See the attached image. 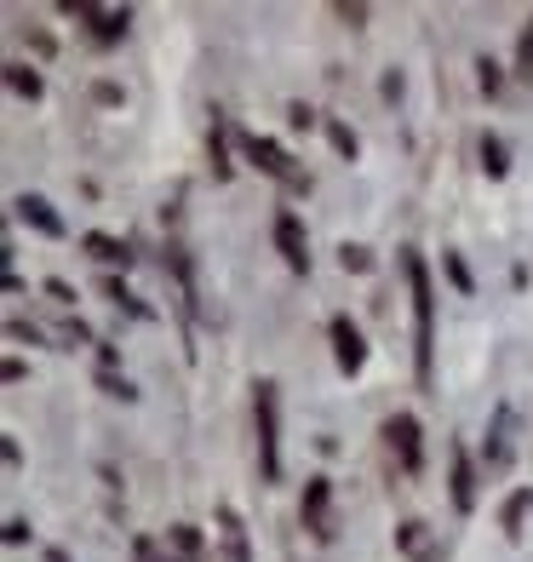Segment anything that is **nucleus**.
<instances>
[{
    "mask_svg": "<svg viewBox=\"0 0 533 562\" xmlns=\"http://www.w3.org/2000/svg\"><path fill=\"white\" fill-rule=\"evenodd\" d=\"M528 505H533V494H528V488H522V494H511V505H504V533H511V540L522 533V517H528Z\"/></svg>",
    "mask_w": 533,
    "mask_h": 562,
    "instance_id": "nucleus-17",
    "label": "nucleus"
},
{
    "mask_svg": "<svg viewBox=\"0 0 533 562\" xmlns=\"http://www.w3.org/2000/svg\"><path fill=\"white\" fill-rule=\"evenodd\" d=\"M298 517L316 540H333V482L327 476H310L304 482V499H298Z\"/></svg>",
    "mask_w": 533,
    "mask_h": 562,
    "instance_id": "nucleus-3",
    "label": "nucleus"
},
{
    "mask_svg": "<svg viewBox=\"0 0 533 562\" xmlns=\"http://www.w3.org/2000/svg\"><path fill=\"white\" fill-rule=\"evenodd\" d=\"M419 562H436V557H419Z\"/></svg>",
    "mask_w": 533,
    "mask_h": 562,
    "instance_id": "nucleus-29",
    "label": "nucleus"
},
{
    "mask_svg": "<svg viewBox=\"0 0 533 562\" xmlns=\"http://www.w3.org/2000/svg\"><path fill=\"white\" fill-rule=\"evenodd\" d=\"M252 425H259V471L264 482H282V396L270 379L252 385Z\"/></svg>",
    "mask_w": 533,
    "mask_h": 562,
    "instance_id": "nucleus-2",
    "label": "nucleus"
},
{
    "mask_svg": "<svg viewBox=\"0 0 533 562\" xmlns=\"http://www.w3.org/2000/svg\"><path fill=\"white\" fill-rule=\"evenodd\" d=\"M104 288H110V299H115V304H126V311H133V316H149V311H144V304H138L133 293H126V288H121V281H104Z\"/></svg>",
    "mask_w": 533,
    "mask_h": 562,
    "instance_id": "nucleus-24",
    "label": "nucleus"
},
{
    "mask_svg": "<svg viewBox=\"0 0 533 562\" xmlns=\"http://www.w3.org/2000/svg\"><path fill=\"white\" fill-rule=\"evenodd\" d=\"M481 167H488L494 178H504V167H511V161H504V144L488 133V138H481Z\"/></svg>",
    "mask_w": 533,
    "mask_h": 562,
    "instance_id": "nucleus-21",
    "label": "nucleus"
},
{
    "mask_svg": "<svg viewBox=\"0 0 533 562\" xmlns=\"http://www.w3.org/2000/svg\"><path fill=\"white\" fill-rule=\"evenodd\" d=\"M442 270H447V281H453L460 293H476V281H470V270H465L460 252H442Z\"/></svg>",
    "mask_w": 533,
    "mask_h": 562,
    "instance_id": "nucleus-18",
    "label": "nucleus"
},
{
    "mask_svg": "<svg viewBox=\"0 0 533 562\" xmlns=\"http://www.w3.org/2000/svg\"><path fill=\"white\" fill-rule=\"evenodd\" d=\"M64 12L87 18L98 41H121V35H126V23H133V12H126V7H92V0H64Z\"/></svg>",
    "mask_w": 533,
    "mask_h": 562,
    "instance_id": "nucleus-6",
    "label": "nucleus"
},
{
    "mask_svg": "<svg viewBox=\"0 0 533 562\" xmlns=\"http://www.w3.org/2000/svg\"><path fill=\"white\" fill-rule=\"evenodd\" d=\"M7 81H12V92H23V98H41V75H35V69L7 64Z\"/></svg>",
    "mask_w": 533,
    "mask_h": 562,
    "instance_id": "nucleus-16",
    "label": "nucleus"
},
{
    "mask_svg": "<svg viewBox=\"0 0 533 562\" xmlns=\"http://www.w3.org/2000/svg\"><path fill=\"white\" fill-rule=\"evenodd\" d=\"M81 247L92 252L98 265H121V270L133 265V247H126V241H115V236H104V229H92V236H87Z\"/></svg>",
    "mask_w": 533,
    "mask_h": 562,
    "instance_id": "nucleus-13",
    "label": "nucleus"
},
{
    "mask_svg": "<svg viewBox=\"0 0 533 562\" xmlns=\"http://www.w3.org/2000/svg\"><path fill=\"white\" fill-rule=\"evenodd\" d=\"M447 488H453V505L460 510H476V471H470V453L460 442H453V482Z\"/></svg>",
    "mask_w": 533,
    "mask_h": 562,
    "instance_id": "nucleus-11",
    "label": "nucleus"
},
{
    "mask_svg": "<svg viewBox=\"0 0 533 562\" xmlns=\"http://www.w3.org/2000/svg\"><path fill=\"white\" fill-rule=\"evenodd\" d=\"M207 149H213V172L230 178V156H224V115L213 110V126H207Z\"/></svg>",
    "mask_w": 533,
    "mask_h": 562,
    "instance_id": "nucleus-15",
    "label": "nucleus"
},
{
    "mask_svg": "<svg viewBox=\"0 0 533 562\" xmlns=\"http://www.w3.org/2000/svg\"><path fill=\"white\" fill-rule=\"evenodd\" d=\"M241 149H247V161L259 167V172L282 178V184H304V178L293 172V161H287V149H282V144H270V138H259V133H247V138H241Z\"/></svg>",
    "mask_w": 533,
    "mask_h": 562,
    "instance_id": "nucleus-5",
    "label": "nucleus"
},
{
    "mask_svg": "<svg viewBox=\"0 0 533 562\" xmlns=\"http://www.w3.org/2000/svg\"><path fill=\"white\" fill-rule=\"evenodd\" d=\"M327 334H333V356H339V368H344V373H362V368H367L362 327H355L350 316H333V327H327Z\"/></svg>",
    "mask_w": 533,
    "mask_h": 562,
    "instance_id": "nucleus-7",
    "label": "nucleus"
},
{
    "mask_svg": "<svg viewBox=\"0 0 533 562\" xmlns=\"http://www.w3.org/2000/svg\"><path fill=\"white\" fill-rule=\"evenodd\" d=\"M133 557H138V562H172V557L161 551V540H149V533H138V540H133Z\"/></svg>",
    "mask_w": 533,
    "mask_h": 562,
    "instance_id": "nucleus-22",
    "label": "nucleus"
},
{
    "mask_svg": "<svg viewBox=\"0 0 533 562\" xmlns=\"http://www.w3.org/2000/svg\"><path fill=\"white\" fill-rule=\"evenodd\" d=\"M385 442L396 448V459H401V471H408V476L424 465V448H419V419H413V414H390V419H385Z\"/></svg>",
    "mask_w": 533,
    "mask_h": 562,
    "instance_id": "nucleus-4",
    "label": "nucleus"
},
{
    "mask_svg": "<svg viewBox=\"0 0 533 562\" xmlns=\"http://www.w3.org/2000/svg\"><path fill=\"white\" fill-rule=\"evenodd\" d=\"M18 218H23V224H35L41 236H53V241L64 236V218L53 213V201H46V195H18Z\"/></svg>",
    "mask_w": 533,
    "mask_h": 562,
    "instance_id": "nucleus-9",
    "label": "nucleus"
},
{
    "mask_svg": "<svg viewBox=\"0 0 533 562\" xmlns=\"http://www.w3.org/2000/svg\"><path fill=\"white\" fill-rule=\"evenodd\" d=\"M476 69H481V92H499V64H494V58H481Z\"/></svg>",
    "mask_w": 533,
    "mask_h": 562,
    "instance_id": "nucleus-25",
    "label": "nucleus"
},
{
    "mask_svg": "<svg viewBox=\"0 0 533 562\" xmlns=\"http://www.w3.org/2000/svg\"><path fill=\"white\" fill-rule=\"evenodd\" d=\"M167 551H178L184 562H207V546H201V533L190 528V522H178V528H167Z\"/></svg>",
    "mask_w": 533,
    "mask_h": 562,
    "instance_id": "nucleus-14",
    "label": "nucleus"
},
{
    "mask_svg": "<svg viewBox=\"0 0 533 562\" xmlns=\"http://www.w3.org/2000/svg\"><path fill=\"white\" fill-rule=\"evenodd\" d=\"M275 247H282V259H287V270H310V241H304V224H298V213H282L275 218Z\"/></svg>",
    "mask_w": 533,
    "mask_h": 562,
    "instance_id": "nucleus-8",
    "label": "nucleus"
},
{
    "mask_svg": "<svg viewBox=\"0 0 533 562\" xmlns=\"http://www.w3.org/2000/svg\"><path fill=\"white\" fill-rule=\"evenodd\" d=\"M23 540H30V522L12 517V522H7V546H23Z\"/></svg>",
    "mask_w": 533,
    "mask_h": 562,
    "instance_id": "nucleus-27",
    "label": "nucleus"
},
{
    "mask_svg": "<svg viewBox=\"0 0 533 562\" xmlns=\"http://www.w3.org/2000/svg\"><path fill=\"white\" fill-rule=\"evenodd\" d=\"M517 75H522V81H533V18L522 23V41H517Z\"/></svg>",
    "mask_w": 533,
    "mask_h": 562,
    "instance_id": "nucleus-19",
    "label": "nucleus"
},
{
    "mask_svg": "<svg viewBox=\"0 0 533 562\" xmlns=\"http://www.w3.org/2000/svg\"><path fill=\"white\" fill-rule=\"evenodd\" d=\"M218 533H224V551H230V562H252V546H247V528L230 505H218Z\"/></svg>",
    "mask_w": 533,
    "mask_h": 562,
    "instance_id": "nucleus-12",
    "label": "nucleus"
},
{
    "mask_svg": "<svg viewBox=\"0 0 533 562\" xmlns=\"http://www.w3.org/2000/svg\"><path fill=\"white\" fill-rule=\"evenodd\" d=\"M511 465V407H494V425H488V471Z\"/></svg>",
    "mask_w": 533,
    "mask_h": 562,
    "instance_id": "nucleus-10",
    "label": "nucleus"
},
{
    "mask_svg": "<svg viewBox=\"0 0 533 562\" xmlns=\"http://www.w3.org/2000/svg\"><path fill=\"white\" fill-rule=\"evenodd\" d=\"M327 138H333V149H339L344 161H355V149H362V144H355V133H350L344 121H327Z\"/></svg>",
    "mask_w": 533,
    "mask_h": 562,
    "instance_id": "nucleus-20",
    "label": "nucleus"
},
{
    "mask_svg": "<svg viewBox=\"0 0 533 562\" xmlns=\"http://www.w3.org/2000/svg\"><path fill=\"white\" fill-rule=\"evenodd\" d=\"M401 276H408V293H413V368H419V385H430V362H436V288H430V270L413 247H401Z\"/></svg>",
    "mask_w": 533,
    "mask_h": 562,
    "instance_id": "nucleus-1",
    "label": "nucleus"
},
{
    "mask_svg": "<svg viewBox=\"0 0 533 562\" xmlns=\"http://www.w3.org/2000/svg\"><path fill=\"white\" fill-rule=\"evenodd\" d=\"M104 391H110V396H126V402H133V396H138V391H133V385H126V379H115V373H104Z\"/></svg>",
    "mask_w": 533,
    "mask_h": 562,
    "instance_id": "nucleus-26",
    "label": "nucleus"
},
{
    "mask_svg": "<svg viewBox=\"0 0 533 562\" xmlns=\"http://www.w3.org/2000/svg\"><path fill=\"white\" fill-rule=\"evenodd\" d=\"M339 259H344V270H367V265H373V252H367V247H350V241H344V247H339Z\"/></svg>",
    "mask_w": 533,
    "mask_h": 562,
    "instance_id": "nucleus-23",
    "label": "nucleus"
},
{
    "mask_svg": "<svg viewBox=\"0 0 533 562\" xmlns=\"http://www.w3.org/2000/svg\"><path fill=\"white\" fill-rule=\"evenodd\" d=\"M46 562H69V551H58V546H53V551H46Z\"/></svg>",
    "mask_w": 533,
    "mask_h": 562,
    "instance_id": "nucleus-28",
    "label": "nucleus"
}]
</instances>
